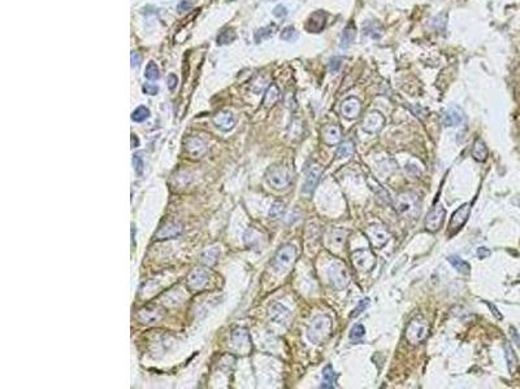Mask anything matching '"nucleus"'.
I'll use <instances>...</instances> for the list:
<instances>
[{"label": "nucleus", "instance_id": "nucleus-16", "mask_svg": "<svg viewBox=\"0 0 520 389\" xmlns=\"http://www.w3.org/2000/svg\"><path fill=\"white\" fill-rule=\"evenodd\" d=\"M207 281H208V274L207 271L202 269L194 270L193 273L189 275V279H187V287L191 291H200L206 287Z\"/></svg>", "mask_w": 520, "mask_h": 389}, {"label": "nucleus", "instance_id": "nucleus-45", "mask_svg": "<svg viewBox=\"0 0 520 389\" xmlns=\"http://www.w3.org/2000/svg\"><path fill=\"white\" fill-rule=\"evenodd\" d=\"M484 302H485V304L488 305V306H489V309H490V310H492V313H493V315L496 316V318H497V319L501 320L502 318H503V316H502L501 313L498 312V309L496 308V306H494L493 304H490V302H488V301H484Z\"/></svg>", "mask_w": 520, "mask_h": 389}, {"label": "nucleus", "instance_id": "nucleus-15", "mask_svg": "<svg viewBox=\"0 0 520 389\" xmlns=\"http://www.w3.org/2000/svg\"><path fill=\"white\" fill-rule=\"evenodd\" d=\"M463 121H464V112L462 108H459L457 105H453L443 113V124L446 128L459 126Z\"/></svg>", "mask_w": 520, "mask_h": 389}, {"label": "nucleus", "instance_id": "nucleus-22", "mask_svg": "<svg viewBox=\"0 0 520 389\" xmlns=\"http://www.w3.org/2000/svg\"><path fill=\"white\" fill-rule=\"evenodd\" d=\"M367 183H368L369 188L372 189L373 192H375V195H376V196L379 197L382 203H385V204H392V199H390L389 192L384 188V187H382V185H380V183H379V182L376 181V179H375V178L368 177Z\"/></svg>", "mask_w": 520, "mask_h": 389}, {"label": "nucleus", "instance_id": "nucleus-21", "mask_svg": "<svg viewBox=\"0 0 520 389\" xmlns=\"http://www.w3.org/2000/svg\"><path fill=\"white\" fill-rule=\"evenodd\" d=\"M214 122L215 125L222 131L232 130V129L234 128V124H236L233 114L230 112L218 113V114L214 117Z\"/></svg>", "mask_w": 520, "mask_h": 389}, {"label": "nucleus", "instance_id": "nucleus-46", "mask_svg": "<svg viewBox=\"0 0 520 389\" xmlns=\"http://www.w3.org/2000/svg\"><path fill=\"white\" fill-rule=\"evenodd\" d=\"M176 86H177V77L175 74H171L168 77V87H169V90H175Z\"/></svg>", "mask_w": 520, "mask_h": 389}, {"label": "nucleus", "instance_id": "nucleus-34", "mask_svg": "<svg viewBox=\"0 0 520 389\" xmlns=\"http://www.w3.org/2000/svg\"><path fill=\"white\" fill-rule=\"evenodd\" d=\"M218 256H219L218 248H211V249H208V251H206L204 253H203L202 259L204 263H207V265H214L215 262H216V259H218Z\"/></svg>", "mask_w": 520, "mask_h": 389}, {"label": "nucleus", "instance_id": "nucleus-23", "mask_svg": "<svg viewBox=\"0 0 520 389\" xmlns=\"http://www.w3.org/2000/svg\"><path fill=\"white\" fill-rule=\"evenodd\" d=\"M355 37H357V27H355V25H354L353 22H350L349 25L343 29V33H342L341 35V43H340V46H341L342 50L349 48L354 43V40H355Z\"/></svg>", "mask_w": 520, "mask_h": 389}, {"label": "nucleus", "instance_id": "nucleus-31", "mask_svg": "<svg viewBox=\"0 0 520 389\" xmlns=\"http://www.w3.org/2000/svg\"><path fill=\"white\" fill-rule=\"evenodd\" d=\"M144 77L147 78V79H151V81L159 79L160 72L155 62H148L147 66H146V70H144Z\"/></svg>", "mask_w": 520, "mask_h": 389}, {"label": "nucleus", "instance_id": "nucleus-24", "mask_svg": "<svg viewBox=\"0 0 520 389\" xmlns=\"http://www.w3.org/2000/svg\"><path fill=\"white\" fill-rule=\"evenodd\" d=\"M488 147L485 146V143L481 139H476L474 143V147H472V157H474L475 161L478 162H484L488 158Z\"/></svg>", "mask_w": 520, "mask_h": 389}, {"label": "nucleus", "instance_id": "nucleus-4", "mask_svg": "<svg viewBox=\"0 0 520 389\" xmlns=\"http://www.w3.org/2000/svg\"><path fill=\"white\" fill-rule=\"evenodd\" d=\"M295 259H297V248L291 244H286L280 248L279 252L276 253L272 266L277 273H283L290 269Z\"/></svg>", "mask_w": 520, "mask_h": 389}, {"label": "nucleus", "instance_id": "nucleus-13", "mask_svg": "<svg viewBox=\"0 0 520 389\" xmlns=\"http://www.w3.org/2000/svg\"><path fill=\"white\" fill-rule=\"evenodd\" d=\"M361 112V103L357 97H347L341 105L342 116L347 120H355Z\"/></svg>", "mask_w": 520, "mask_h": 389}, {"label": "nucleus", "instance_id": "nucleus-38", "mask_svg": "<svg viewBox=\"0 0 520 389\" xmlns=\"http://www.w3.org/2000/svg\"><path fill=\"white\" fill-rule=\"evenodd\" d=\"M369 305V298H363V300L358 304V306L355 309H354V312L351 313V318H355V316L358 315H360L361 313L364 312L365 309H367V306Z\"/></svg>", "mask_w": 520, "mask_h": 389}, {"label": "nucleus", "instance_id": "nucleus-26", "mask_svg": "<svg viewBox=\"0 0 520 389\" xmlns=\"http://www.w3.org/2000/svg\"><path fill=\"white\" fill-rule=\"evenodd\" d=\"M505 357H506V362H507V367H509L510 374L514 375L518 370V358H517V354H515V352H514L513 347H511L507 341L505 343Z\"/></svg>", "mask_w": 520, "mask_h": 389}, {"label": "nucleus", "instance_id": "nucleus-6", "mask_svg": "<svg viewBox=\"0 0 520 389\" xmlns=\"http://www.w3.org/2000/svg\"><path fill=\"white\" fill-rule=\"evenodd\" d=\"M328 275H329L330 283L333 284L334 288L338 289V291L347 288V285L350 283V274L347 271V267L345 266V263H342L340 261L334 262L333 265L329 267Z\"/></svg>", "mask_w": 520, "mask_h": 389}, {"label": "nucleus", "instance_id": "nucleus-12", "mask_svg": "<svg viewBox=\"0 0 520 389\" xmlns=\"http://www.w3.org/2000/svg\"><path fill=\"white\" fill-rule=\"evenodd\" d=\"M384 125L385 117L380 112L373 111V112H369L368 114H365L364 120L361 122V128L368 134H376L384 128Z\"/></svg>", "mask_w": 520, "mask_h": 389}, {"label": "nucleus", "instance_id": "nucleus-29", "mask_svg": "<svg viewBox=\"0 0 520 389\" xmlns=\"http://www.w3.org/2000/svg\"><path fill=\"white\" fill-rule=\"evenodd\" d=\"M279 97H280V91H279V89H277V86L272 85L271 87L268 89L267 93H265V96H264V105H265L267 108H269V107H272V105L275 104L276 101L279 100Z\"/></svg>", "mask_w": 520, "mask_h": 389}, {"label": "nucleus", "instance_id": "nucleus-42", "mask_svg": "<svg viewBox=\"0 0 520 389\" xmlns=\"http://www.w3.org/2000/svg\"><path fill=\"white\" fill-rule=\"evenodd\" d=\"M287 15V8L283 7V5H277V7L273 9V16L279 17V19H282Z\"/></svg>", "mask_w": 520, "mask_h": 389}, {"label": "nucleus", "instance_id": "nucleus-44", "mask_svg": "<svg viewBox=\"0 0 520 389\" xmlns=\"http://www.w3.org/2000/svg\"><path fill=\"white\" fill-rule=\"evenodd\" d=\"M476 255H478V257L480 259H486V257H489L490 251L488 249V248H485V247H480V248H478V252H476Z\"/></svg>", "mask_w": 520, "mask_h": 389}, {"label": "nucleus", "instance_id": "nucleus-40", "mask_svg": "<svg viewBox=\"0 0 520 389\" xmlns=\"http://www.w3.org/2000/svg\"><path fill=\"white\" fill-rule=\"evenodd\" d=\"M272 34H273V31H272V27L271 26L264 27V29H260V30L257 31V34H255V40H257V42H260L261 39L268 38V37H271Z\"/></svg>", "mask_w": 520, "mask_h": 389}, {"label": "nucleus", "instance_id": "nucleus-8", "mask_svg": "<svg viewBox=\"0 0 520 389\" xmlns=\"http://www.w3.org/2000/svg\"><path fill=\"white\" fill-rule=\"evenodd\" d=\"M365 236L368 238L369 243L373 248H382L385 244L389 241L390 234L386 230L384 224L381 223H372L364 230Z\"/></svg>", "mask_w": 520, "mask_h": 389}, {"label": "nucleus", "instance_id": "nucleus-18", "mask_svg": "<svg viewBox=\"0 0 520 389\" xmlns=\"http://www.w3.org/2000/svg\"><path fill=\"white\" fill-rule=\"evenodd\" d=\"M326 16L322 11H318L310 16V19H307L306 29L310 33H320L325 27Z\"/></svg>", "mask_w": 520, "mask_h": 389}, {"label": "nucleus", "instance_id": "nucleus-27", "mask_svg": "<svg viewBox=\"0 0 520 389\" xmlns=\"http://www.w3.org/2000/svg\"><path fill=\"white\" fill-rule=\"evenodd\" d=\"M354 150H355V146H354L353 140H345L338 146L336 156L340 160H345V158H350L353 156Z\"/></svg>", "mask_w": 520, "mask_h": 389}, {"label": "nucleus", "instance_id": "nucleus-2", "mask_svg": "<svg viewBox=\"0 0 520 389\" xmlns=\"http://www.w3.org/2000/svg\"><path fill=\"white\" fill-rule=\"evenodd\" d=\"M394 206L400 216L407 217V218H415L420 213L419 196L414 192L400 193L397 196Z\"/></svg>", "mask_w": 520, "mask_h": 389}, {"label": "nucleus", "instance_id": "nucleus-49", "mask_svg": "<svg viewBox=\"0 0 520 389\" xmlns=\"http://www.w3.org/2000/svg\"><path fill=\"white\" fill-rule=\"evenodd\" d=\"M187 8H190V4L187 3V1H182V3L179 5L180 11H185V9H187Z\"/></svg>", "mask_w": 520, "mask_h": 389}, {"label": "nucleus", "instance_id": "nucleus-14", "mask_svg": "<svg viewBox=\"0 0 520 389\" xmlns=\"http://www.w3.org/2000/svg\"><path fill=\"white\" fill-rule=\"evenodd\" d=\"M269 316L273 322L279 324H283V326H287L289 322L291 319V313L287 308H285L283 305L276 302L269 308Z\"/></svg>", "mask_w": 520, "mask_h": 389}, {"label": "nucleus", "instance_id": "nucleus-3", "mask_svg": "<svg viewBox=\"0 0 520 389\" xmlns=\"http://www.w3.org/2000/svg\"><path fill=\"white\" fill-rule=\"evenodd\" d=\"M429 335V324L423 316H415L414 319L408 323L404 337L411 345H419L427 339Z\"/></svg>", "mask_w": 520, "mask_h": 389}, {"label": "nucleus", "instance_id": "nucleus-19", "mask_svg": "<svg viewBox=\"0 0 520 389\" xmlns=\"http://www.w3.org/2000/svg\"><path fill=\"white\" fill-rule=\"evenodd\" d=\"M181 232H182V227L179 223L169 222V223L164 224L163 227L159 228V231L156 232L155 238L158 240L173 239V238H177V236L181 235Z\"/></svg>", "mask_w": 520, "mask_h": 389}, {"label": "nucleus", "instance_id": "nucleus-9", "mask_svg": "<svg viewBox=\"0 0 520 389\" xmlns=\"http://www.w3.org/2000/svg\"><path fill=\"white\" fill-rule=\"evenodd\" d=\"M471 208H472V205L470 203H466V204H463L460 208H458L453 213L450 222H449V235H455L459 230H462V227L470 218Z\"/></svg>", "mask_w": 520, "mask_h": 389}, {"label": "nucleus", "instance_id": "nucleus-30", "mask_svg": "<svg viewBox=\"0 0 520 389\" xmlns=\"http://www.w3.org/2000/svg\"><path fill=\"white\" fill-rule=\"evenodd\" d=\"M365 335V328L361 324H355L350 331V340L353 343H359Z\"/></svg>", "mask_w": 520, "mask_h": 389}, {"label": "nucleus", "instance_id": "nucleus-11", "mask_svg": "<svg viewBox=\"0 0 520 389\" xmlns=\"http://www.w3.org/2000/svg\"><path fill=\"white\" fill-rule=\"evenodd\" d=\"M322 174V167L319 164H314L311 165L307 170L306 179H304V183H303V193L306 195H311L314 192L315 188L318 187L319 182H320V178H321Z\"/></svg>", "mask_w": 520, "mask_h": 389}, {"label": "nucleus", "instance_id": "nucleus-1", "mask_svg": "<svg viewBox=\"0 0 520 389\" xmlns=\"http://www.w3.org/2000/svg\"><path fill=\"white\" fill-rule=\"evenodd\" d=\"M332 319L325 314L316 315L311 320L310 326L307 328V337L312 344H321L329 337L332 332Z\"/></svg>", "mask_w": 520, "mask_h": 389}, {"label": "nucleus", "instance_id": "nucleus-28", "mask_svg": "<svg viewBox=\"0 0 520 389\" xmlns=\"http://www.w3.org/2000/svg\"><path fill=\"white\" fill-rule=\"evenodd\" d=\"M449 262H450L453 267H454L458 273L464 274V275L471 274V265L463 259H460L459 256H450V257H449Z\"/></svg>", "mask_w": 520, "mask_h": 389}, {"label": "nucleus", "instance_id": "nucleus-47", "mask_svg": "<svg viewBox=\"0 0 520 389\" xmlns=\"http://www.w3.org/2000/svg\"><path fill=\"white\" fill-rule=\"evenodd\" d=\"M140 61H142V58H140V55L138 54V52H133V54H132V65L133 66H138L140 64Z\"/></svg>", "mask_w": 520, "mask_h": 389}, {"label": "nucleus", "instance_id": "nucleus-17", "mask_svg": "<svg viewBox=\"0 0 520 389\" xmlns=\"http://www.w3.org/2000/svg\"><path fill=\"white\" fill-rule=\"evenodd\" d=\"M232 341L238 352H241V354H246L251 349V343H250L249 333L245 330H237L232 336Z\"/></svg>", "mask_w": 520, "mask_h": 389}, {"label": "nucleus", "instance_id": "nucleus-32", "mask_svg": "<svg viewBox=\"0 0 520 389\" xmlns=\"http://www.w3.org/2000/svg\"><path fill=\"white\" fill-rule=\"evenodd\" d=\"M150 117V111L146 107H140L137 108L132 114V120L134 122H143Z\"/></svg>", "mask_w": 520, "mask_h": 389}, {"label": "nucleus", "instance_id": "nucleus-25", "mask_svg": "<svg viewBox=\"0 0 520 389\" xmlns=\"http://www.w3.org/2000/svg\"><path fill=\"white\" fill-rule=\"evenodd\" d=\"M336 380H337V374L334 372L333 367L332 365H328V366L322 370V382H321V388L330 389L334 388V384H336Z\"/></svg>", "mask_w": 520, "mask_h": 389}, {"label": "nucleus", "instance_id": "nucleus-39", "mask_svg": "<svg viewBox=\"0 0 520 389\" xmlns=\"http://www.w3.org/2000/svg\"><path fill=\"white\" fill-rule=\"evenodd\" d=\"M343 60H342L341 57H333L332 60L329 61V70L332 72V73H338L340 72V69H341V66L342 64H343Z\"/></svg>", "mask_w": 520, "mask_h": 389}, {"label": "nucleus", "instance_id": "nucleus-37", "mask_svg": "<svg viewBox=\"0 0 520 389\" xmlns=\"http://www.w3.org/2000/svg\"><path fill=\"white\" fill-rule=\"evenodd\" d=\"M133 165H134V170H136V173L138 174V175L143 173L144 162L143 158L140 157V154H134V157H133Z\"/></svg>", "mask_w": 520, "mask_h": 389}, {"label": "nucleus", "instance_id": "nucleus-7", "mask_svg": "<svg viewBox=\"0 0 520 389\" xmlns=\"http://www.w3.org/2000/svg\"><path fill=\"white\" fill-rule=\"evenodd\" d=\"M354 267L360 273H369L376 266V257L369 249H358L351 255Z\"/></svg>", "mask_w": 520, "mask_h": 389}, {"label": "nucleus", "instance_id": "nucleus-35", "mask_svg": "<svg viewBox=\"0 0 520 389\" xmlns=\"http://www.w3.org/2000/svg\"><path fill=\"white\" fill-rule=\"evenodd\" d=\"M283 212H285V205L282 204V203H273L271 206V209H269V217H271L272 220H277V218H280V217L282 216Z\"/></svg>", "mask_w": 520, "mask_h": 389}, {"label": "nucleus", "instance_id": "nucleus-5", "mask_svg": "<svg viewBox=\"0 0 520 389\" xmlns=\"http://www.w3.org/2000/svg\"><path fill=\"white\" fill-rule=\"evenodd\" d=\"M267 182L273 188L283 189L291 183V174L283 166H272L267 171Z\"/></svg>", "mask_w": 520, "mask_h": 389}, {"label": "nucleus", "instance_id": "nucleus-36", "mask_svg": "<svg viewBox=\"0 0 520 389\" xmlns=\"http://www.w3.org/2000/svg\"><path fill=\"white\" fill-rule=\"evenodd\" d=\"M234 38H236V34L233 30H224L218 37V43L219 44H228V43L233 42Z\"/></svg>", "mask_w": 520, "mask_h": 389}, {"label": "nucleus", "instance_id": "nucleus-20", "mask_svg": "<svg viewBox=\"0 0 520 389\" xmlns=\"http://www.w3.org/2000/svg\"><path fill=\"white\" fill-rule=\"evenodd\" d=\"M341 136H342L341 128H340L338 125H330V126H326L325 130H324L322 139H324V142H325L326 146L333 147L340 143Z\"/></svg>", "mask_w": 520, "mask_h": 389}, {"label": "nucleus", "instance_id": "nucleus-41", "mask_svg": "<svg viewBox=\"0 0 520 389\" xmlns=\"http://www.w3.org/2000/svg\"><path fill=\"white\" fill-rule=\"evenodd\" d=\"M376 27H379L377 23H371V25H368V26L365 27V34L371 35V37L375 39H379L381 37V34L380 33H376Z\"/></svg>", "mask_w": 520, "mask_h": 389}, {"label": "nucleus", "instance_id": "nucleus-43", "mask_svg": "<svg viewBox=\"0 0 520 389\" xmlns=\"http://www.w3.org/2000/svg\"><path fill=\"white\" fill-rule=\"evenodd\" d=\"M143 93H148V95H156L159 93V87L155 85H150V83H146L143 86Z\"/></svg>", "mask_w": 520, "mask_h": 389}, {"label": "nucleus", "instance_id": "nucleus-33", "mask_svg": "<svg viewBox=\"0 0 520 389\" xmlns=\"http://www.w3.org/2000/svg\"><path fill=\"white\" fill-rule=\"evenodd\" d=\"M280 37H281V39H283V40H286V42H294V40L298 39L299 34L294 27L287 26L281 31V35H280Z\"/></svg>", "mask_w": 520, "mask_h": 389}, {"label": "nucleus", "instance_id": "nucleus-10", "mask_svg": "<svg viewBox=\"0 0 520 389\" xmlns=\"http://www.w3.org/2000/svg\"><path fill=\"white\" fill-rule=\"evenodd\" d=\"M446 217V210L442 206V204L433 205V208L428 212L427 218H425V230L429 232H437L440 228L442 227L443 221Z\"/></svg>", "mask_w": 520, "mask_h": 389}, {"label": "nucleus", "instance_id": "nucleus-48", "mask_svg": "<svg viewBox=\"0 0 520 389\" xmlns=\"http://www.w3.org/2000/svg\"><path fill=\"white\" fill-rule=\"evenodd\" d=\"M510 331H511V336H513L514 341H515V343H517L518 347H520V336L518 335L517 330H515V328L511 327V328H510Z\"/></svg>", "mask_w": 520, "mask_h": 389}]
</instances>
